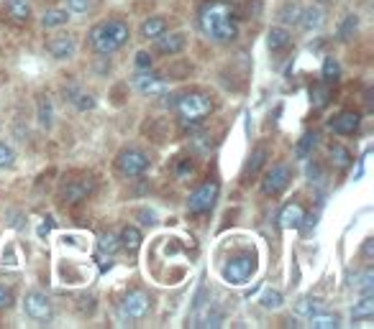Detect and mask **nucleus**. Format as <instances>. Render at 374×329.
Here are the masks:
<instances>
[{"label": "nucleus", "mask_w": 374, "mask_h": 329, "mask_svg": "<svg viewBox=\"0 0 374 329\" xmlns=\"http://www.w3.org/2000/svg\"><path fill=\"white\" fill-rule=\"evenodd\" d=\"M254 273V258L251 256H236L223 266V278L229 284H247Z\"/></svg>", "instance_id": "obj_4"}, {"label": "nucleus", "mask_w": 374, "mask_h": 329, "mask_svg": "<svg viewBox=\"0 0 374 329\" xmlns=\"http://www.w3.org/2000/svg\"><path fill=\"white\" fill-rule=\"evenodd\" d=\"M298 18H300V5H287V8L282 10V21H287V23H298Z\"/></svg>", "instance_id": "obj_34"}, {"label": "nucleus", "mask_w": 374, "mask_h": 329, "mask_svg": "<svg viewBox=\"0 0 374 329\" xmlns=\"http://www.w3.org/2000/svg\"><path fill=\"white\" fill-rule=\"evenodd\" d=\"M49 54H52L54 59H67V56H72L74 38L72 36H54V38L49 41Z\"/></svg>", "instance_id": "obj_12"}, {"label": "nucleus", "mask_w": 374, "mask_h": 329, "mask_svg": "<svg viewBox=\"0 0 374 329\" xmlns=\"http://www.w3.org/2000/svg\"><path fill=\"white\" fill-rule=\"evenodd\" d=\"M200 28L202 34L216 38V41H233L238 34L236 21L231 16V8L220 0L208 3L200 13Z\"/></svg>", "instance_id": "obj_1"}, {"label": "nucleus", "mask_w": 374, "mask_h": 329, "mask_svg": "<svg viewBox=\"0 0 374 329\" xmlns=\"http://www.w3.org/2000/svg\"><path fill=\"white\" fill-rule=\"evenodd\" d=\"M8 13L16 21H28L31 18V5H28V0H8Z\"/></svg>", "instance_id": "obj_22"}, {"label": "nucleus", "mask_w": 374, "mask_h": 329, "mask_svg": "<svg viewBox=\"0 0 374 329\" xmlns=\"http://www.w3.org/2000/svg\"><path fill=\"white\" fill-rule=\"evenodd\" d=\"M311 98H313V102H315V107H323L326 102H329L331 92H329V87H313Z\"/></svg>", "instance_id": "obj_30"}, {"label": "nucleus", "mask_w": 374, "mask_h": 329, "mask_svg": "<svg viewBox=\"0 0 374 329\" xmlns=\"http://www.w3.org/2000/svg\"><path fill=\"white\" fill-rule=\"evenodd\" d=\"M315 141H318L315 135H305V138H302V143L298 146V156H308V148H311V146H315Z\"/></svg>", "instance_id": "obj_35"}, {"label": "nucleus", "mask_w": 374, "mask_h": 329, "mask_svg": "<svg viewBox=\"0 0 374 329\" xmlns=\"http://www.w3.org/2000/svg\"><path fill=\"white\" fill-rule=\"evenodd\" d=\"M338 74H341V67H338V62L333 59V56H329V59L323 62V80H326V82H336Z\"/></svg>", "instance_id": "obj_26"}, {"label": "nucleus", "mask_w": 374, "mask_h": 329, "mask_svg": "<svg viewBox=\"0 0 374 329\" xmlns=\"http://www.w3.org/2000/svg\"><path fill=\"white\" fill-rule=\"evenodd\" d=\"M146 169H149V159L141 151L128 148L118 156V171L123 177H141Z\"/></svg>", "instance_id": "obj_6"}, {"label": "nucleus", "mask_w": 374, "mask_h": 329, "mask_svg": "<svg viewBox=\"0 0 374 329\" xmlns=\"http://www.w3.org/2000/svg\"><path fill=\"white\" fill-rule=\"evenodd\" d=\"M177 110H180V115H183L185 120L198 123V120H202L205 115H210L213 102H210V98L202 95V92H190V95H183V98H180Z\"/></svg>", "instance_id": "obj_3"}, {"label": "nucleus", "mask_w": 374, "mask_h": 329, "mask_svg": "<svg viewBox=\"0 0 374 329\" xmlns=\"http://www.w3.org/2000/svg\"><path fill=\"white\" fill-rule=\"evenodd\" d=\"M308 319H311L313 329H336L341 324V319H338L336 314H313Z\"/></svg>", "instance_id": "obj_20"}, {"label": "nucleus", "mask_w": 374, "mask_h": 329, "mask_svg": "<svg viewBox=\"0 0 374 329\" xmlns=\"http://www.w3.org/2000/svg\"><path fill=\"white\" fill-rule=\"evenodd\" d=\"M331 159L336 161L338 169H346L349 161H351V156H349L346 148H341V146H336V148H331Z\"/></svg>", "instance_id": "obj_28"}, {"label": "nucleus", "mask_w": 374, "mask_h": 329, "mask_svg": "<svg viewBox=\"0 0 374 329\" xmlns=\"http://www.w3.org/2000/svg\"><path fill=\"white\" fill-rule=\"evenodd\" d=\"M320 306H323L320 299H300V302L295 304V314L298 317H313V314L320 312Z\"/></svg>", "instance_id": "obj_21"}, {"label": "nucleus", "mask_w": 374, "mask_h": 329, "mask_svg": "<svg viewBox=\"0 0 374 329\" xmlns=\"http://www.w3.org/2000/svg\"><path fill=\"white\" fill-rule=\"evenodd\" d=\"M305 31H318L323 26V10L318 5H308V8H300V18H298Z\"/></svg>", "instance_id": "obj_13"}, {"label": "nucleus", "mask_w": 374, "mask_h": 329, "mask_svg": "<svg viewBox=\"0 0 374 329\" xmlns=\"http://www.w3.org/2000/svg\"><path fill=\"white\" fill-rule=\"evenodd\" d=\"M138 245H141V232H138L136 227H126V230L121 232V248L136 253Z\"/></svg>", "instance_id": "obj_18"}, {"label": "nucleus", "mask_w": 374, "mask_h": 329, "mask_svg": "<svg viewBox=\"0 0 374 329\" xmlns=\"http://www.w3.org/2000/svg\"><path fill=\"white\" fill-rule=\"evenodd\" d=\"M10 304H13V294H10V288L0 286V309H8Z\"/></svg>", "instance_id": "obj_36"}, {"label": "nucleus", "mask_w": 374, "mask_h": 329, "mask_svg": "<svg viewBox=\"0 0 374 329\" xmlns=\"http://www.w3.org/2000/svg\"><path fill=\"white\" fill-rule=\"evenodd\" d=\"M369 317H374V296L366 294L362 302L354 306V319H369Z\"/></svg>", "instance_id": "obj_23"}, {"label": "nucleus", "mask_w": 374, "mask_h": 329, "mask_svg": "<svg viewBox=\"0 0 374 329\" xmlns=\"http://www.w3.org/2000/svg\"><path fill=\"white\" fill-rule=\"evenodd\" d=\"M165 31H167V21L159 16L144 21V26H141V36H144V38H156V36H162Z\"/></svg>", "instance_id": "obj_17"}, {"label": "nucleus", "mask_w": 374, "mask_h": 329, "mask_svg": "<svg viewBox=\"0 0 374 329\" xmlns=\"http://www.w3.org/2000/svg\"><path fill=\"white\" fill-rule=\"evenodd\" d=\"M267 153L264 151H256L254 153V159H251V163H249V174H256V169L262 166V161H264Z\"/></svg>", "instance_id": "obj_38"}, {"label": "nucleus", "mask_w": 374, "mask_h": 329, "mask_svg": "<svg viewBox=\"0 0 374 329\" xmlns=\"http://www.w3.org/2000/svg\"><path fill=\"white\" fill-rule=\"evenodd\" d=\"M262 306L264 309H280L282 306V294L274 291V288H267L264 294H262Z\"/></svg>", "instance_id": "obj_25"}, {"label": "nucleus", "mask_w": 374, "mask_h": 329, "mask_svg": "<svg viewBox=\"0 0 374 329\" xmlns=\"http://www.w3.org/2000/svg\"><path fill=\"white\" fill-rule=\"evenodd\" d=\"M39 117H41V125H44V128L52 125V105H49V100H41V102H39Z\"/></svg>", "instance_id": "obj_33"}, {"label": "nucleus", "mask_w": 374, "mask_h": 329, "mask_svg": "<svg viewBox=\"0 0 374 329\" xmlns=\"http://www.w3.org/2000/svg\"><path fill=\"white\" fill-rule=\"evenodd\" d=\"M156 49L162 54H180L185 49V36L183 34L156 36Z\"/></svg>", "instance_id": "obj_15"}, {"label": "nucleus", "mask_w": 374, "mask_h": 329, "mask_svg": "<svg viewBox=\"0 0 374 329\" xmlns=\"http://www.w3.org/2000/svg\"><path fill=\"white\" fill-rule=\"evenodd\" d=\"M90 189H92L90 181H87V184H74V187H70V189H67V192H64V196H67L70 202H80L83 196L90 194Z\"/></svg>", "instance_id": "obj_24"}, {"label": "nucleus", "mask_w": 374, "mask_h": 329, "mask_svg": "<svg viewBox=\"0 0 374 329\" xmlns=\"http://www.w3.org/2000/svg\"><path fill=\"white\" fill-rule=\"evenodd\" d=\"M372 281H374V273L372 271H364V273H362V278H359V284H356V288H359V291H362V294H372Z\"/></svg>", "instance_id": "obj_32"}, {"label": "nucleus", "mask_w": 374, "mask_h": 329, "mask_svg": "<svg viewBox=\"0 0 374 329\" xmlns=\"http://www.w3.org/2000/svg\"><path fill=\"white\" fill-rule=\"evenodd\" d=\"M359 120H362V117L356 115V113H341L338 117L331 120V131L338 135H351L356 128H359Z\"/></svg>", "instance_id": "obj_11"}, {"label": "nucleus", "mask_w": 374, "mask_h": 329, "mask_svg": "<svg viewBox=\"0 0 374 329\" xmlns=\"http://www.w3.org/2000/svg\"><path fill=\"white\" fill-rule=\"evenodd\" d=\"M134 84L144 98H162L167 92V82L162 77H156V74H138Z\"/></svg>", "instance_id": "obj_10"}, {"label": "nucleus", "mask_w": 374, "mask_h": 329, "mask_svg": "<svg viewBox=\"0 0 374 329\" xmlns=\"http://www.w3.org/2000/svg\"><path fill=\"white\" fill-rule=\"evenodd\" d=\"M372 253H374V242L366 240V242H364V256H366V258H372Z\"/></svg>", "instance_id": "obj_40"}, {"label": "nucleus", "mask_w": 374, "mask_h": 329, "mask_svg": "<svg viewBox=\"0 0 374 329\" xmlns=\"http://www.w3.org/2000/svg\"><path fill=\"white\" fill-rule=\"evenodd\" d=\"M149 296L144 291H128L126 299H123V306H121V312L126 319H144L146 314H149Z\"/></svg>", "instance_id": "obj_7"}, {"label": "nucleus", "mask_w": 374, "mask_h": 329, "mask_svg": "<svg viewBox=\"0 0 374 329\" xmlns=\"http://www.w3.org/2000/svg\"><path fill=\"white\" fill-rule=\"evenodd\" d=\"M305 223V212H302L300 205H287L280 214V225L284 230H292V227H300Z\"/></svg>", "instance_id": "obj_14"}, {"label": "nucleus", "mask_w": 374, "mask_h": 329, "mask_svg": "<svg viewBox=\"0 0 374 329\" xmlns=\"http://www.w3.org/2000/svg\"><path fill=\"white\" fill-rule=\"evenodd\" d=\"M67 3H70V8L74 13H85V10L90 8V0H67Z\"/></svg>", "instance_id": "obj_37"}, {"label": "nucleus", "mask_w": 374, "mask_h": 329, "mask_svg": "<svg viewBox=\"0 0 374 329\" xmlns=\"http://www.w3.org/2000/svg\"><path fill=\"white\" fill-rule=\"evenodd\" d=\"M101 250H103V253H108V256H113L116 250H121V238H116L113 232H108V235H101Z\"/></svg>", "instance_id": "obj_27"}, {"label": "nucleus", "mask_w": 374, "mask_h": 329, "mask_svg": "<svg viewBox=\"0 0 374 329\" xmlns=\"http://www.w3.org/2000/svg\"><path fill=\"white\" fill-rule=\"evenodd\" d=\"M67 21H70L67 10H46L44 16H41V26L44 28H59V26H64Z\"/></svg>", "instance_id": "obj_19"}, {"label": "nucleus", "mask_w": 374, "mask_h": 329, "mask_svg": "<svg viewBox=\"0 0 374 329\" xmlns=\"http://www.w3.org/2000/svg\"><path fill=\"white\" fill-rule=\"evenodd\" d=\"M216 199H218V184H216V181H208V184H202V187L190 196L187 209H190L192 214H202L216 205Z\"/></svg>", "instance_id": "obj_5"}, {"label": "nucleus", "mask_w": 374, "mask_h": 329, "mask_svg": "<svg viewBox=\"0 0 374 329\" xmlns=\"http://www.w3.org/2000/svg\"><path fill=\"white\" fill-rule=\"evenodd\" d=\"M128 41V26L123 21H108L90 31V44L98 54H113Z\"/></svg>", "instance_id": "obj_2"}, {"label": "nucleus", "mask_w": 374, "mask_h": 329, "mask_svg": "<svg viewBox=\"0 0 374 329\" xmlns=\"http://www.w3.org/2000/svg\"><path fill=\"white\" fill-rule=\"evenodd\" d=\"M356 26H359L356 16H346L344 26H341V31H338V38H341V41H349V34H351V31H356Z\"/></svg>", "instance_id": "obj_31"}, {"label": "nucleus", "mask_w": 374, "mask_h": 329, "mask_svg": "<svg viewBox=\"0 0 374 329\" xmlns=\"http://www.w3.org/2000/svg\"><path fill=\"white\" fill-rule=\"evenodd\" d=\"M287 184H290V171H287V166H274L264 177V181H262V192L274 196V194H280V192H284Z\"/></svg>", "instance_id": "obj_9"}, {"label": "nucleus", "mask_w": 374, "mask_h": 329, "mask_svg": "<svg viewBox=\"0 0 374 329\" xmlns=\"http://www.w3.org/2000/svg\"><path fill=\"white\" fill-rule=\"evenodd\" d=\"M136 67H141V69H149L152 67V56L146 52H138L136 54Z\"/></svg>", "instance_id": "obj_39"}, {"label": "nucleus", "mask_w": 374, "mask_h": 329, "mask_svg": "<svg viewBox=\"0 0 374 329\" xmlns=\"http://www.w3.org/2000/svg\"><path fill=\"white\" fill-rule=\"evenodd\" d=\"M13 161H16L13 148H8L6 143H0V169H10V166H13Z\"/></svg>", "instance_id": "obj_29"}, {"label": "nucleus", "mask_w": 374, "mask_h": 329, "mask_svg": "<svg viewBox=\"0 0 374 329\" xmlns=\"http://www.w3.org/2000/svg\"><path fill=\"white\" fill-rule=\"evenodd\" d=\"M26 314L31 317V319L37 321H44L52 317V302H49V296L41 294V291H31V294L26 296Z\"/></svg>", "instance_id": "obj_8"}, {"label": "nucleus", "mask_w": 374, "mask_h": 329, "mask_svg": "<svg viewBox=\"0 0 374 329\" xmlns=\"http://www.w3.org/2000/svg\"><path fill=\"white\" fill-rule=\"evenodd\" d=\"M267 44H269L272 52H282V49L290 46V34H287L284 28H272V31L267 34Z\"/></svg>", "instance_id": "obj_16"}]
</instances>
